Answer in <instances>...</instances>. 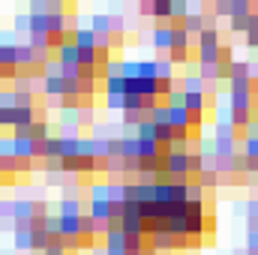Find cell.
Wrapping results in <instances>:
<instances>
[{
	"instance_id": "obj_1",
	"label": "cell",
	"mask_w": 258,
	"mask_h": 255,
	"mask_svg": "<svg viewBox=\"0 0 258 255\" xmlns=\"http://www.w3.org/2000/svg\"><path fill=\"white\" fill-rule=\"evenodd\" d=\"M153 48L156 51H171L174 48V27L168 24V27H153Z\"/></svg>"
},
{
	"instance_id": "obj_2",
	"label": "cell",
	"mask_w": 258,
	"mask_h": 255,
	"mask_svg": "<svg viewBox=\"0 0 258 255\" xmlns=\"http://www.w3.org/2000/svg\"><path fill=\"white\" fill-rule=\"evenodd\" d=\"M72 42L78 48H96L99 45V36L93 33V27H75L72 30Z\"/></svg>"
},
{
	"instance_id": "obj_3",
	"label": "cell",
	"mask_w": 258,
	"mask_h": 255,
	"mask_svg": "<svg viewBox=\"0 0 258 255\" xmlns=\"http://www.w3.org/2000/svg\"><path fill=\"white\" fill-rule=\"evenodd\" d=\"M57 216H81V198L78 195L57 198Z\"/></svg>"
},
{
	"instance_id": "obj_4",
	"label": "cell",
	"mask_w": 258,
	"mask_h": 255,
	"mask_svg": "<svg viewBox=\"0 0 258 255\" xmlns=\"http://www.w3.org/2000/svg\"><path fill=\"white\" fill-rule=\"evenodd\" d=\"M0 111H18V93L12 87L9 90L6 87L0 90Z\"/></svg>"
},
{
	"instance_id": "obj_5",
	"label": "cell",
	"mask_w": 258,
	"mask_h": 255,
	"mask_svg": "<svg viewBox=\"0 0 258 255\" xmlns=\"http://www.w3.org/2000/svg\"><path fill=\"white\" fill-rule=\"evenodd\" d=\"M243 156L249 162H258V135H246L243 138Z\"/></svg>"
},
{
	"instance_id": "obj_6",
	"label": "cell",
	"mask_w": 258,
	"mask_h": 255,
	"mask_svg": "<svg viewBox=\"0 0 258 255\" xmlns=\"http://www.w3.org/2000/svg\"><path fill=\"white\" fill-rule=\"evenodd\" d=\"M174 0H153V18H171Z\"/></svg>"
},
{
	"instance_id": "obj_7",
	"label": "cell",
	"mask_w": 258,
	"mask_h": 255,
	"mask_svg": "<svg viewBox=\"0 0 258 255\" xmlns=\"http://www.w3.org/2000/svg\"><path fill=\"white\" fill-rule=\"evenodd\" d=\"M213 15H216V18H222V15H225V18H234V0H219V3L213 6Z\"/></svg>"
},
{
	"instance_id": "obj_8",
	"label": "cell",
	"mask_w": 258,
	"mask_h": 255,
	"mask_svg": "<svg viewBox=\"0 0 258 255\" xmlns=\"http://www.w3.org/2000/svg\"><path fill=\"white\" fill-rule=\"evenodd\" d=\"M156 69H159V78H174V63H171V57H156Z\"/></svg>"
},
{
	"instance_id": "obj_9",
	"label": "cell",
	"mask_w": 258,
	"mask_h": 255,
	"mask_svg": "<svg viewBox=\"0 0 258 255\" xmlns=\"http://www.w3.org/2000/svg\"><path fill=\"white\" fill-rule=\"evenodd\" d=\"M126 96V93H123ZM123 96H105V108L111 111H123Z\"/></svg>"
},
{
	"instance_id": "obj_10",
	"label": "cell",
	"mask_w": 258,
	"mask_h": 255,
	"mask_svg": "<svg viewBox=\"0 0 258 255\" xmlns=\"http://www.w3.org/2000/svg\"><path fill=\"white\" fill-rule=\"evenodd\" d=\"M42 255H66V246L60 243V240H51V246H48Z\"/></svg>"
},
{
	"instance_id": "obj_11",
	"label": "cell",
	"mask_w": 258,
	"mask_h": 255,
	"mask_svg": "<svg viewBox=\"0 0 258 255\" xmlns=\"http://www.w3.org/2000/svg\"><path fill=\"white\" fill-rule=\"evenodd\" d=\"M246 249H258V231H246Z\"/></svg>"
}]
</instances>
